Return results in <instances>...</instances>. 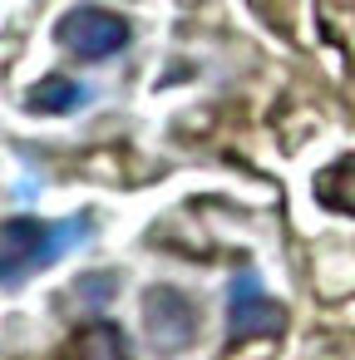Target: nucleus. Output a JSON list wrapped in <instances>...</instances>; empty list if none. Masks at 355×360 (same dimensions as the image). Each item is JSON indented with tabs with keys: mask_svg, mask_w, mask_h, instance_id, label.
Masks as SVG:
<instances>
[{
	"mask_svg": "<svg viewBox=\"0 0 355 360\" xmlns=\"http://www.w3.org/2000/svg\"><path fill=\"white\" fill-rule=\"evenodd\" d=\"M94 232L89 212H75L65 222H35V217H11L6 222V286H20V276L45 271L65 252L84 247Z\"/></svg>",
	"mask_w": 355,
	"mask_h": 360,
	"instance_id": "f257e3e1",
	"label": "nucleus"
},
{
	"mask_svg": "<svg viewBox=\"0 0 355 360\" xmlns=\"http://www.w3.org/2000/svg\"><path fill=\"white\" fill-rule=\"evenodd\" d=\"M60 45L75 55V60H114L119 50H129L134 40V25L119 15V11H104V6H75L60 15Z\"/></svg>",
	"mask_w": 355,
	"mask_h": 360,
	"instance_id": "f03ea898",
	"label": "nucleus"
},
{
	"mask_svg": "<svg viewBox=\"0 0 355 360\" xmlns=\"http://www.w3.org/2000/svg\"><path fill=\"white\" fill-rule=\"evenodd\" d=\"M143 335L158 355H178L198 335V311L178 286H148L143 291Z\"/></svg>",
	"mask_w": 355,
	"mask_h": 360,
	"instance_id": "7ed1b4c3",
	"label": "nucleus"
},
{
	"mask_svg": "<svg viewBox=\"0 0 355 360\" xmlns=\"http://www.w3.org/2000/svg\"><path fill=\"white\" fill-rule=\"evenodd\" d=\"M286 326V316H281V306L262 291V281L252 276V271H237L232 276V286H227V330L242 340V335H276Z\"/></svg>",
	"mask_w": 355,
	"mask_h": 360,
	"instance_id": "20e7f679",
	"label": "nucleus"
},
{
	"mask_svg": "<svg viewBox=\"0 0 355 360\" xmlns=\"http://www.w3.org/2000/svg\"><path fill=\"white\" fill-rule=\"evenodd\" d=\"M94 99V89L84 79H70V75H45L40 84L25 89V109L30 114H75Z\"/></svg>",
	"mask_w": 355,
	"mask_h": 360,
	"instance_id": "39448f33",
	"label": "nucleus"
},
{
	"mask_svg": "<svg viewBox=\"0 0 355 360\" xmlns=\"http://www.w3.org/2000/svg\"><path fill=\"white\" fill-rule=\"evenodd\" d=\"M65 360H124V345H119V335H114L109 326H94V330H84V335L70 345Z\"/></svg>",
	"mask_w": 355,
	"mask_h": 360,
	"instance_id": "423d86ee",
	"label": "nucleus"
}]
</instances>
